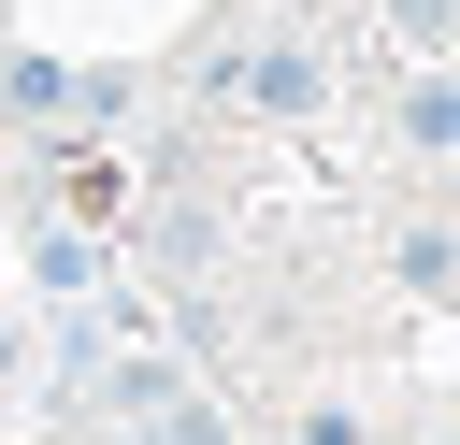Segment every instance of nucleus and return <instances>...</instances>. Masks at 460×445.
<instances>
[{
    "label": "nucleus",
    "instance_id": "1",
    "mask_svg": "<svg viewBox=\"0 0 460 445\" xmlns=\"http://www.w3.org/2000/svg\"><path fill=\"white\" fill-rule=\"evenodd\" d=\"M230 100H244V115H302V100H316V57H302V43H259V57H230Z\"/></svg>",
    "mask_w": 460,
    "mask_h": 445
},
{
    "label": "nucleus",
    "instance_id": "2",
    "mask_svg": "<svg viewBox=\"0 0 460 445\" xmlns=\"http://www.w3.org/2000/svg\"><path fill=\"white\" fill-rule=\"evenodd\" d=\"M402 144L460 158V72H417V86H402Z\"/></svg>",
    "mask_w": 460,
    "mask_h": 445
},
{
    "label": "nucleus",
    "instance_id": "3",
    "mask_svg": "<svg viewBox=\"0 0 460 445\" xmlns=\"http://www.w3.org/2000/svg\"><path fill=\"white\" fill-rule=\"evenodd\" d=\"M302 445H359V416L345 402H302Z\"/></svg>",
    "mask_w": 460,
    "mask_h": 445
}]
</instances>
